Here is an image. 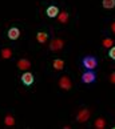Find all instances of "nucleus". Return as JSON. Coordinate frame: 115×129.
Instances as JSON below:
<instances>
[{"label":"nucleus","mask_w":115,"mask_h":129,"mask_svg":"<svg viewBox=\"0 0 115 129\" xmlns=\"http://www.w3.org/2000/svg\"><path fill=\"white\" fill-rule=\"evenodd\" d=\"M82 65L86 69H88V71H94L98 67V60H97V57L92 56V55L84 56L82 59Z\"/></svg>","instance_id":"1"},{"label":"nucleus","mask_w":115,"mask_h":129,"mask_svg":"<svg viewBox=\"0 0 115 129\" xmlns=\"http://www.w3.org/2000/svg\"><path fill=\"white\" fill-rule=\"evenodd\" d=\"M97 80V75H95L94 71H86V72L82 75V83L84 84H92Z\"/></svg>","instance_id":"2"},{"label":"nucleus","mask_w":115,"mask_h":129,"mask_svg":"<svg viewBox=\"0 0 115 129\" xmlns=\"http://www.w3.org/2000/svg\"><path fill=\"white\" fill-rule=\"evenodd\" d=\"M90 116H91V112L88 111V109L87 108H82L78 112V114H76V121L78 122H86L90 118Z\"/></svg>","instance_id":"3"},{"label":"nucleus","mask_w":115,"mask_h":129,"mask_svg":"<svg viewBox=\"0 0 115 129\" xmlns=\"http://www.w3.org/2000/svg\"><path fill=\"white\" fill-rule=\"evenodd\" d=\"M59 87L63 90H70L72 88V83H71V79L68 76H62L59 79Z\"/></svg>","instance_id":"4"},{"label":"nucleus","mask_w":115,"mask_h":129,"mask_svg":"<svg viewBox=\"0 0 115 129\" xmlns=\"http://www.w3.org/2000/svg\"><path fill=\"white\" fill-rule=\"evenodd\" d=\"M20 80H22V83L24 84L26 87H30V85L33 84V75L31 72H24V73L22 75Z\"/></svg>","instance_id":"5"},{"label":"nucleus","mask_w":115,"mask_h":129,"mask_svg":"<svg viewBox=\"0 0 115 129\" xmlns=\"http://www.w3.org/2000/svg\"><path fill=\"white\" fill-rule=\"evenodd\" d=\"M63 45H64V43L62 39H52V41L50 43V49L56 52V51H60L63 48Z\"/></svg>","instance_id":"6"},{"label":"nucleus","mask_w":115,"mask_h":129,"mask_svg":"<svg viewBox=\"0 0 115 129\" xmlns=\"http://www.w3.org/2000/svg\"><path fill=\"white\" fill-rule=\"evenodd\" d=\"M7 36H8L9 40H16V39H19V36H20V31H19V28L12 27V28H9V29H8Z\"/></svg>","instance_id":"7"},{"label":"nucleus","mask_w":115,"mask_h":129,"mask_svg":"<svg viewBox=\"0 0 115 129\" xmlns=\"http://www.w3.org/2000/svg\"><path fill=\"white\" fill-rule=\"evenodd\" d=\"M46 13H47V16L51 17V19L58 17V15H59V8H58L56 6H50V7H47Z\"/></svg>","instance_id":"8"},{"label":"nucleus","mask_w":115,"mask_h":129,"mask_svg":"<svg viewBox=\"0 0 115 129\" xmlns=\"http://www.w3.org/2000/svg\"><path fill=\"white\" fill-rule=\"evenodd\" d=\"M17 68L26 72V69H30V68H31L30 60H27V59H20V60L17 61Z\"/></svg>","instance_id":"9"},{"label":"nucleus","mask_w":115,"mask_h":129,"mask_svg":"<svg viewBox=\"0 0 115 129\" xmlns=\"http://www.w3.org/2000/svg\"><path fill=\"white\" fill-rule=\"evenodd\" d=\"M47 39H48V33L44 32V31H40L36 33V40L40 43V44H44V43L47 41Z\"/></svg>","instance_id":"10"},{"label":"nucleus","mask_w":115,"mask_h":129,"mask_svg":"<svg viewBox=\"0 0 115 129\" xmlns=\"http://www.w3.org/2000/svg\"><path fill=\"white\" fill-rule=\"evenodd\" d=\"M68 13H67L66 11H62V12H59V15H58V21L59 23H62V24H66L67 21H68Z\"/></svg>","instance_id":"11"},{"label":"nucleus","mask_w":115,"mask_h":129,"mask_svg":"<svg viewBox=\"0 0 115 129\" xmlns=\"http://www.w3.org/2000/svg\"><path fill=\"white\" fill-rule=\"evenodd\" d=\"M52 67H54V69H56V71H62L64 68V61L62 59H55L54 63H52Z\"/></svg>","instance_id":"12"},{"label":"nucleus","mask_w":115,"mask_h":129,"mask_svg":"<svg viewBox=\"0 0 115 129\" xmlns=\"http://www.w3.org/2000/svg\"><path fill=\"white\" fill-rule=\"evenodd\" d=\"M4 124H6L7 126H13L15 125V117L11 116V114H7V116L4 117Z\"/></svg>","instance_id":"13"},{"label":"nucleus","mask_w":115,"mask_h":129,"mask_svg":"<svg viewBox=\"0 0 115 129\" xmlns=\"http://www.w3.org/2000/svg\"><path fill=\"white\" fill-rule=\"evenodd\" d=\"M94 126L95 128H98V129H103V128H106V121H104V118H97L94 122Z\"/></svg>","instance_id":"14"},{"label":"nucleus","mask_w":115,"mask_h":129,"mask_svg":"<svg viewBox=\"0 0 115 129\" xmlns=\"http://www.w3.org/2000/svg\"><path fill=\"white\" fill-rule=\"evenodd\" d=\"M102 6L106 9H112L115 7V0H102Z\"/></svg>","instance_id":"15"},{"label":"nucleus","mask_w":115,"mask_h":129,"mask_svg":"<svg viewBox=\"0 0 115 129\" xmlns=\"http://www.w3.org/2000/svg\"><path fill=\"white\" fill-rule=\"evenodd\" d=\"M0 53H2V57L3 59H9V57L12 56V49L11 48H4V49H2V52H0Z\"/></svg>","instance_id":"16"},{"label":"nucleus","mask_w":115,"mask_h":129,"mask_svg":"<svg viewBox=\"0 0 115 129\" xmlns=\"http://www.w3.org/2000/svg\"><path fill=\"white\" fill-rule=\"evenodd\" d=\"M102 44H103L104 48H111V47L114 45V40H112V39H110V37H107V39H104V40H103Z\"/></svg>","instance_id":"17"},{"label":"nucleus","mask_w":115,"mask_h":129,"mask_svg":"<svg viewBox=\"0 0 115 129\" xmlns=\"http://www.w3.org/2000/svg\"><path fill=\"white\" fill-rule=\"evenodd\" d=\"M108 56L111 57L112 60H115V47L112 45L111 48H108Z\"/></svg>","instance_id":"18"},{"label":"nucleus","mask_w":115,"mask_h":129,"mask_svg":"<svg viewBox=\"0 0 115 129\" xmlns=\"http://www.w3.org/2000/svg\"><path fill=\"white\" fill-rule=\"evenodd\" d=\"M110 81H111V84H115V72L110 75Z\"/></svg>","instance_id":"19"},{"label":"nucleus","mask_w":115,"mask_h":129,"mask_svg":"<svg viewBox=\"0 0 115 129\" xmlns=\"http://www.w3.org/2000/svg\"><path fill=\"white\" fill-rule=\"evenodd\" d=\"M111 32H112V33H115V21H114V23H111Z\"/></svg>","instance_id":"20"}]
</instances>
